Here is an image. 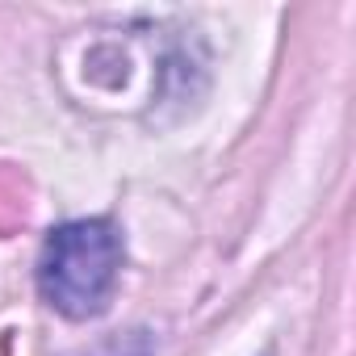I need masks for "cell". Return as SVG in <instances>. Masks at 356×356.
<instances>
[{
	"label": "cell",
	"mask_w": 356,
	"mask_h": 356,
	"mask_svg": "<svg viewBox=\"0 0 356 356\" xmlns=\"http://www.w3.org/2000/svg\"><path fill=\"white\" fill-rule=\"evenodd\" d=\"M126 264L122 231L109 218H72L42 239L38 252V293L63 318H97L109 310Z\"/></svg>",
	"instance_id": "obj_1"
},
{
	"label": "cell",
	"mask_w": 356,
	"mask_h": 356,
	"mask_svg": "<svg viewBox=\"0 0 356 356\" xmlns=\"http://www.w3.org/2000/svg\"><path fill=\"white\" fill-rule=\"evenodd\" d=\"M105 356H147V339H138L134 348H113V352H105Z\"/></svg>",
	"instance_id": "obj_2"
}]
</instances>
